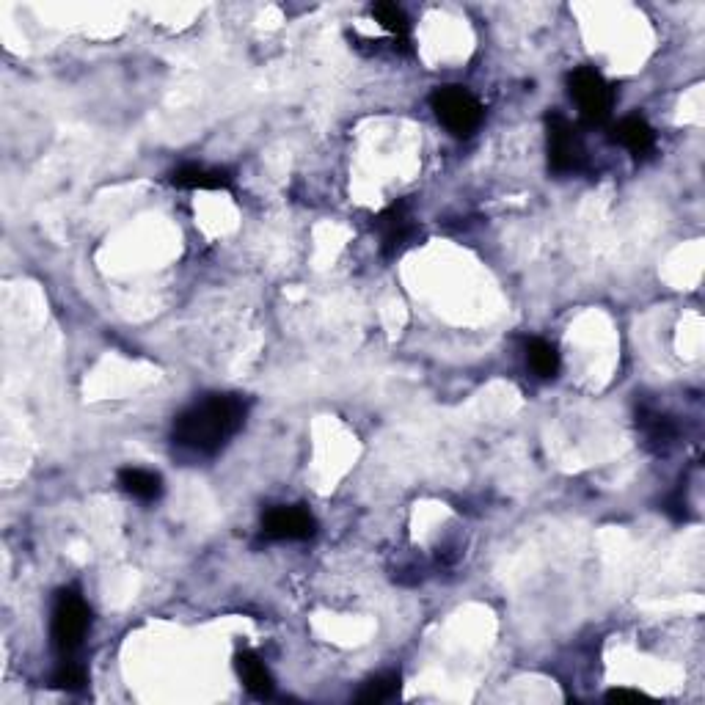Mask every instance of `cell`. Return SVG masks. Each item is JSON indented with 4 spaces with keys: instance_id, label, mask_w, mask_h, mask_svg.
<instances>
[{
    "instance_id": "obj_4",
    "label": "cell",
    "mask_w": 705,
    "mask_h": 705,
    "mask_svg": "<svg viewBox=\"0 0 705 705\" xmlns=\"http://www.w3.org/2000/svg\"><path fill=\"white\" fill-rule=\"evenodd\" d=\"M91 623L89 604L80 598L75 590H61L53 606V620H50V634H53V645L61 653H72L80 648V642L86 637Z\"/></svg>"
},
{
    "instance_id": "obj_15",
    "label": "cell",
    "mask_w": 705,
    "mask_h": 705,
    "mask_svg": "<svg viewBox=\"0 0 705 705\" xmlns=\"http://www.w3.org/2000/svg\"><path fill=\"white\" fill-rule=\"evenodd\" d=\"M89 683V675L80 664H64L58 667V672L53 675V686L56 689H64V692H80L83 686Z\"/></svg>"
},
{
    "instance_id": "obj_2",
    "label": "cell",
    "mask_w": 705,
    "mask_h": 705,
    "mask_svg": "<svg viewBox=\"0 0 705 705\" xmlns=\"http://www.w3.org/2000/svg\"><path fill=\"white\" fill-rule=\"evenodd\" d=\"M430 105L436 111L438 122L458 138H469L482 122L480 100L463 86H441L430 94Z\"/></svg>"
},
{
    "instance_id": "obj_12",
    "label": "cell",
    "mask_w": 705,
    "mask_h": 705,
    "mask_svg": "<svg viewBox=\"0 0 705 705\" xmlns=\"http://www.w3.org/2000/svg\"><path fill=\"white\" fill-rule=\"evenodd\" d=\"M526 359H529V367L538 372L540 378H554L560 372V353L546 339H529L526 342Z\"/></svg>"
},
{
    "instance_id": "obj_8",
    "label": "cell",
    "mask_w": 705,
    "mask_h": 705,
    "mask_svg": "<svg viewBox=\"0 0 705 705\" xmlns=\"http://www.w3.org/2000/svg\"><path fill=\"white\" fill-rule=\"evenodd\" d=\"M171 185L185 191H226L232 185V177L224 168L182 166L171 174Z\"/></svg>"
},
{
    "instance_id": "obj_10",
    "label": "cell",
    "mask_w": 705,
    "mask_h": 705,
    "mask_svg": "<svg viewBox=\"0 0 705 705\" xmlns=\"http://www.w3.org/2000/svg\"><path fill=\"white\" fill-rule=\"evenodd\" d=\"M235 667L243 686H246L254 697H270V694H273V675H270L268 667L259 661L257 653H251V650L237 653Z\"/></svg>"
},
{
    "instance_id": "obj_9",
    "label": "cell",
    "mask_w": 705,
    "mask_h": 705,
    "mask_svg": "<svg viewBox=\"0 0 705 705\" xmlns=\"http://www.w3.org/2000/svg\"><path fill=\"white\" fill-rule=\"evenodd\" d=\"M612 141H617L620 146H626L631 155H648L653 144H656V135L650 130V124L642 116H626L623 122H617L612 127Z\"/></svg>"
},
{
    "instance_id": "obj_11",
    "label": "cell",
    "mask_w": 705,
    "mask_h": 705,
    "mask_svg": "<svg viewBox=\"0 0 705 705\" xmlns=\"http://www.w3.org/2000/svg\"><path fill=\"white\" fill-rule=\"evenodd\" d=\"M119 485L130 496L141 499V502H155V499H160V493H163L160 474L146 469H122L119 471Z\"/></svg>"
},
{
    "instance_id": "obj_16",
    "label": "cell",
    "mask_w": 705,
    "mask_h": 705,
    "mask_svg": "<svg viewBox=\"0 0 705 705\" xmlns=\"http://www.w3.org/2000/svg\"><path fill=\"white\" fill-rule=\"evenodd\" d=\"M606 700H612V703H620V700H642V694L639 692H631V689H612V692L606 694Z\"/></svg>"
},
{
    "instance_id": "obj_5",
    "label": "cell",
    "mask_w": 705,
    "mask_h": 705,
    "mask_svg": "<svg viewBox=\"0 0 705 705\" xmlns=\"http://www.w3.org/2000/svg\"><path fill=\"white\" fill-rule=\"evenodd\" d=\"M546 146H549V166L557 174H576L587 166L582 133L562 113H551L546 119Z\"/></svg>"
},
{
    "instance_id": "obj_1",
    "label": "cell",
    "mask_w": 705,
    "mask_h": 705,
    "mask_svg": "<svg viewBox=\"0 0 705 705\" xmlns=\"http://www.w3.org/2000/svg\"><path fill=\"white\" fill-rule=\"evenodd\" d=\"M246 414V400L237 394H213L177 416L171 438L193 455H215L246 425Z\"/></svg>"
},
{
    "instance_id": "obj_13",
    "label": "cell",
    "mask_w": 705,
    "mask_h": 705,
    "mask_svg": "<svg viewBox=\"0 0 705 705\" xmlns=\"http://www.w3.org/2000/svg\"><path fill=\"white\" fill-rule=\"evenodd\" d=\"M372 17H375L389 34L397 36L400 45H408L405 36L411 31V23H408V17H405V12L397 3H375V6H372Z\"/></svg>"
},
{
    "instance_id": "obj_3",
    "label": "cell",
    "mask_w": 705,
    "mask_h": 705,
    "mask_svg": "<svg viewBox=\"0 0 705 705\" xmlns=\"http://www.w3.org/2000/svg\"><path fill=\"white\" fill-rule=\"evenodd\" d=\"M571 97L579 105V113L587 124H604L612 116L615 105V91L606 83V78L595 67L573 69L568 78Z\"/></svg>"
},
{
    "instance_id": "obj_14",
    "label": "cell",
    "mask_w": 705,
    "mask_h": 705,
    "mask_svg": "<svg viewBox=\"0 0 705 705\" xmlns=\"http://www.w3.org/2000/svg\"><path fill=\"white\" fill-rule=\"evenodd\" d=\"M400 694V675H378V678H372V681L364 683V689L359 692V703H367V705H378V703H386V700H394Z\"/></svg>"
},
{
    "instance_id": "obj_7",
    "label": "cell",
    "mask_w": 705,
    "mask_h": 705,
    "mask_svg": "<svg viewBox=\"0 0 705 705\" xmlns=\"http://www.w3.org/2000/svg\"><path fill=\"white\" fill-rule=\"evenodd\" d=\"M375 229L381 232L383 254H386V257L400 254L405 246H411V240L416 237V224L411 221L408 204L405 202H397L392 204L389 210H383V213L375 218Z\"/></svg>"
},
{
    "instance_id": "obj_6",
    "label": "cell",
    "mask_w": 705,
    "mask_h": 705,
    "mask_svg": "<svg viewBox=\"0 0 705 705\" xmlns=\"http://www.w3.org/2000/svg\"><path fill=\"white\" fill-rule=\"evenodd\" d=\"M262 532L270 540H309L317 532V521L306 507H273L262 515Z\"/></svg>"
}]
</instances>
